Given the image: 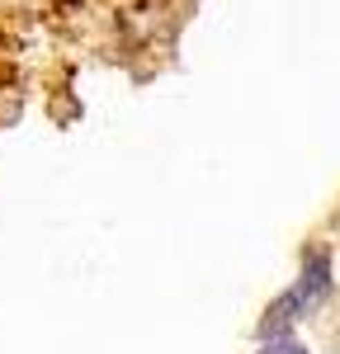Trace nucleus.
<instances>
[{"mask_svg":"<svg viewBox=\"0 0 340 354\" xmlns=\"http://www.w3.org/2000/svg\"><path fill=\"white\" fill-rule=\"evenodd\" d=\"M326 288H331V260H326L321 250H312L308 265H303V279H298V283L270 307V317H265V335H288V326H293L298 317H308L312 307L326 298Z\"/></svg>","mask_w":340,"mask_h":354,"instance_id":"f257e3e1","label":"nucleus"},{"mask_svg":"<svg viewBox=\"0 0 340 354\" xmlns=\"http://www.w3.org/2000/svg\"><path fill=\"white\" fill-rule=\"evenodd\" d=\"M265 354H303V345L288 340V335H270V350H265Z\"/></svg>","mask_w":340,"mask_h":354,"instance_id":"f03ea898","label":"nucleus"}]
</instances>
